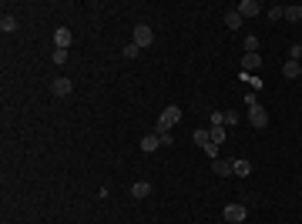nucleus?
<instances>
[{"label":"nucleus","instance_id":"15","mask_svg":"<svg viewBox=\"0 0 302 224\" xmlns=\"http://www.w3.org/2000/svg\"><path fill=\"white\" fill-rule=\"evenodd\" d=\"M242 64H245V71H259L262 67V54H245Z\"/></svg>","mask_w":302,"mask_h":224},{"label":"nucleus","instance_id":"1","mask_svg":"<svg viewBox=\"0 0 302 224\" xmlns=\"http://www.w3.org/2000/svg\"><path fill=\"white\" fill-rule=\"evenodd\" d=\"M181 121V107L178 104H168L165 111H161V117H158V124H154V134L161 137V134H171V127Z\"/></svg>","mask_w":302,"mask_h":224},{"label":"nucleus","instance_id":"2","mask_svg":"<svg viewBox=\"0 0 302 224\" xmlns=\"http://www.w3.org/2000/svg\"><path fill=\"white\" fill-rule=\"evenodd\" d=\"M222 218H225V224H242L248 218V211H245V204H228L222 211Z\"/></svg>","mask_w":302,"mask_h":224},{"label":"nucleus","instance_id":"16","mask_svg":"<svg viewBox=\"0 0 302 224\" xmlns=\"http://www.w3.org/2000/svg\"><path fill=\"white\" fill-rule=\"evenodd\" d=\"M285 20H292V24L302 20V7H299V3H289V7H285Z\"/></svg>","mask_w":302,"mask_h":224},{"label":"nucleus","instance_id":"5","mask_svg":"<svg viewBox=\"0 0 302 224\" xmlns=\"http://www.w3.org/2000/svg\"><path fill=\"white\" fill-rule=\"evenodd\" d=\"M235 10L242 14V20H245V17H259V14H262V3H259V0H242Z\"/></svg>","mask_w":302,"mask_h":224},{"label":"nucleus","instance_id":"17","mask_svg":"<svg viewBox=\"0 0 302 224\" xmlns=\"http://www.w3.org/2000/svg\"><path fill=\"white\" fill-rule=\"evenodd\" d=\"M208 137L211 144H225V127H208Z\"/></svg>","mask_w":302,"mask_h":224},{"label":"nucleus","instance_id":"12","mask_svg":"<svg viewBox=\"0 0 302 224\" xmlns=\"http://www.w3.org/2000/svg\"><path fill=\"white\" fill-rule=\"evenodd\" d=\"M232 174H239V177H248V174H252V164L239 157V161H232Z\"/></svg>","mask_w":302,"mask_h":224},{"label":"nucleus","instance_id":"22","mask_svg":"<svg viewBox=\"0 0 302 224\" xmlns=\"http://www.w3.org/2000/svg\"><path fill=\"white\" fill-rule=\"evenodd\" d=\"M51 60H54V64H67V50H54Z\"/></svg>","mask_w":302,"mask_h":224},{"label":"nucleus","instance_id":"4","mask_svg":"<svg viewBox=\"0 0 302 224\" xmlns=\"http://www.w3.org/2000/svg\"><path fill=\"white\" fill-rule=\"evenodd\" d=\"M71 91H74L71 77H54V80H51V94H57V97H67Z\"/></svg>","mask_w":302,"mask_h":224},{"label":"nucleus","instance_id":"20","mask_svg":"<svg viewBox=\"0 0 302 224\" xmlns=\"http://www.w3.org/2000/svg\"><path fill=\"white\" fill-rule=\"evenodd\" d=\"M285 17V7H279V3H275V7H272V10H269V20H272V24H275V20H282Z\"/></svg>","mask_w":302,"mask_h":224},{"label":"nucleus","instance_id":"7","mask_svg":"<svg viewBox=\"0 0 302 224\" xmlns=\"http://www.w3.org/2000/svg\"><path fill=\"white\" fill-rule=\"evenodd\" d=\"M71 30H67V27H57V34H54V44H57V50H67V47H71Z\"/></svg>","mask_w":302,"mask_h":224},{"label":"nucleus","instance_id":"24","mask_svg":"<svg viewBox=\"0 0 302 224\" xmlns=\"http://www.w3.org/2000/svg\"><path fill=\"white\" fill-rule=\"evenodd\" d=\"M299 57H302V47H299V44H292V50H289V60H299Z\"/></svg>","mask_w":302,"mask_h":224},{"label":"nucleus","instance_id":"3","mask_svg":"<svg viewBox=\"0 0 302 224\" xmlns=\"http://www.w3.org/2000/svg\"><path fill=\"white\" fill-rule=\"evenodd\" d=\"M134 44H138L141 50H145V47H151V44H154V30H151L148 24H138V27H134Z\"/></svg>","mask_w":302,"mask_h":224},{"label":"nucleus","instance_id":"19","mask_svg":"<svg viewBox=\"0 0 302 224\" xmlns=\"http://www.w3.org/2000/svg\"><path fill=\"white\" fill-rule=\"evenodd\" d=\"M121 54H124V60H134V57L141 54V47H138V44H134V40H131V44H128V47H124Z\"/></svg>","mask_w":302,"mask_h":224},{"label":"nucleus","instance_id":"18","mask_svg":"<svg viewBox=\"0 0 302 224\" xmlns=\"http://www.w3.org/2000/svg\"><path fill=\"white\" fill-rule=\"evenodd\" d=\"M242 44H245V54H259V37H252V34H248Z\"/></svg>","mask_w":302,"mask_h":224},{"label":"nucleus","instance_id":"21","mask_svg":"<svg viewBox=\"0 0 302 224\" xmlns=\"http://www.w3.org/2000/svg\"><path fill=\"white\" fill-rule=\"evenodd\" d=\"M191 137H195V144H202V148H205V144H211V137H208V131H195Z\"/></svg>","mask_w":302,"mask_h":224},{"label":"nucleus","instance_id":"13","mask_svg":"<svg viewBox=\"0 0 302 224\" xmlns=\"http://www.w3.org/2000/svg\"><path fill=\"white\" fill-rule=\"evenodd\" d=\"M0 30H3V34H14V30H17V17H14V14H3V17H0Z\"/></svg>","mask_w":302,"mask_h":224},{"label":"nucleus","instance_id":"8","mask_svg":"<svg viewBox=\"0 0 302 224\" xmlns=\"http://www.w3.org/2000/svg\"><path fill=\"white\" fill-rule=\"evenodd\" d=\"M211 171H215L218 177H228V174H232V161H225V157H215V161H211Z\"/></svg>","mask_w":302,"mask_h":224},{"label":"nucleus","instance_id":"25","mask_svg":"<svg viewBox=\"0 0 302 224\" xmlns=\"http://www.w3.org/2000/svg\"><path fill=\"white\" fill-rule=\"evenodd\" d=\"M205 154L215 161V157H218V144H205Z\"/></svg>","mask_w":302,"mask_h":224},{"label":"nucleus","instance_id":"11","mask_svg":"<svg viewBox=\"0 0 302 224\" xmlns=\"http://www.w3.org/2000/svg\"><path fill=\"white\" fill-rule=\"evenodd\" d=\"M158 148H161L158 134H145V137H141V150H145V154H151V150H158Z\"/></svg>","mask_w":302,"mask_h":224},{"label":"nucleus","instance_id":"10","mask_svg":"<svg viewBox=\"0 0 302 224\" xmlns=\"http://www.w3.org/2000/svg\"><path fill=\"white\" fill-rule=\"evenodd\" d=\"M282 74L289 77V80H296V77L302 74V64H299V60H285V64H282Z\"/></svg>","mask_w":302,"mask_h":224},{"label":"nucleus","instance_id":"14","mask_svg":"<svg viewBox=\"0 0 302 224\" xmlns=\"http://www.w3.org/2000/svg\"><path fill=\"white\" fill-rule=\"evenodd\" d=\"M225 27L228 30H239V27H242V14H239V10H228L225 14Z\"/></svg>","mask_w":302,"mask_h":224},{"label":"nucleus","instance_id":"23","mask_svg":"<svg viewBox=\"0 0 302 224\" xmlns=\"http://www.w3.org/2000/svg\"><path fill=\"white\" fill-rule=\"evenodd\" d=\"M222 117H225V127H232V124L239 121V114H235V111H225V114H222Z\"/></svg>","mask_w":302,"mask_h":224},{"label":"nucleus","instance_id":"9","mask_svg":"<svg viewBox=\"0 0 302 224\" xmlns=\"http://www.w3.org/2000/svg\"><path fill=\"white\" fill-rule=\"evenodd\" d=\"M148 194H151V184H148V181H134V184H131V198H138V201H145Z\"/></svg>","mask_w":302,"mask_h":224},{"label":"nucleus","instance_id":"6","mask_svg":"<svg viewBox=\"0 0 302 224\" xmlns=\"http://www.w3.org/2000/svg\"><path fill=\"white\" fill-rule=\"evenodd\" d=\"M248 124H252V127H265V124H269V114H265L262 104H259V107H248Z\"/></svg>","mask_w":302,"mask_h":224}]
</instances>
